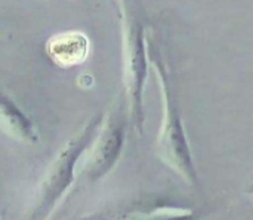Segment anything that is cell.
<instances>
[{"instance_id": "1", "label": "cell", "mask_w": 253, "mask_h": 220, "mask_svg": "<svg viewBox=\"0 0 253 220\" xmlns=\"http://www.w3.org/2000/svg\"><path fill=\"white\" fill-rule=\"evenodd\" d=\"M150 64L156 74L162 93V123L156 138V154L160 161L175 172L187 185L199 186V173L196 169L193 149L185 130L184 117L175 95L168 65L156 44L148 40Z\"/></svg>"}, {"instance_id": "2", "label": "cell", "mask_w": 253, "mask_h": 220, "mask_svg": "<svg viewBox=\"0 0 253 220\" xmlns=\"http://www.w3.org/2000/svg\"><path fill=\"white\" fill-rule=\"evenodd\" d=\"M122 30V75L125 102L132 129L142 135L145 126V86L150 55L144 18L136 0H117Z\"/></svg>"}, {"instance_id": "3", "label": "cell", "mask_w": 253, "mask_h": 220, "mask_svg": "<svg viewBox=\"0 0 253 220\" xmlns=\"http://www.w3.org/2000/svg\"><path fill=\"white\" fill-rule=\"evenodd\" d=\"M104 114L89 118L59 149L40 181L34 201L21 220H47L77 181L80 160L93 141Z\"/></svg>"}, {"instance_id": "4", "label": "cell", "mask_w": 253, "mask_h": 220, "mask_svg": "<svg viewBox=\"0 0 253 220\" xmlns=\"http://www.w3.org/2000/svg\"><path fill=\"white\" fill-rule=\"evenodd\" d=\"M127 123L129 117L127 112H123V102L117 101V104L104 114L93 141L83 154L77 179H82L86 185H95L114 170L125 149Z\"/></svg>"}, {"instance_id": "5", "label": "cell", "mask_w": 253, "mask_h": 220, "mask_svg": "<svg viewBox=\"0 0 253 220\" xmlns=\"http://www.w3.org/2000/svg\"><path fill=\"white\" fill-rule=\"evenodd\" d=\"M90 41L82 31H64L52 36L46 43V53L52 62L62 68L76 67L87 58Z\"/></svg>"}, {"instance_id": "6", "label": "cell", "mask_w": 253, "mask_h": 220, "mask_svg": "<svg viewBox=\"0 0 253 220\" xmlns=\"http://www.w3.org/2000/svg\"><path fill=\"white\" fill-rule=\"evenodd\" d=\"M0 130L10 139L31 145L39 141L33 120L0 90Z\"/></svg>"}, {"instance_id": "7", "label": "cell", "mask_w": 253, "mask_h": 220, "mask_svg": "<svg viewBox=\"0 0 253 220\" xmlns=\"http://www.w3.org/2000/svg\"><path fill=\"white\" fill-rule=\"evenodd\" d=\"M248 194H249V195H251V197H252V198H253V191H249Z\"/></svg>"}]
</instances>
